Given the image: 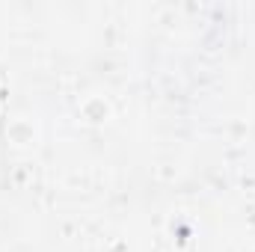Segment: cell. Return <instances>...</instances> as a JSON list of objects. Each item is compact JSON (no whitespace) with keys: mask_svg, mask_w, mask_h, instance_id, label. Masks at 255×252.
I'll use <instances>...</instances> for the list:
<instances>
[{"mask_svg":"<svg viewBox=\"0 0 255 252\" xmlns=\"http://www.w3.org/2000/svg\"><path fill=\"white\" fill-rule=\"evenodd\" d=\"M244 252H255V247H250V250H244Z\"/></svg>","mask_w":255,"mask_h":252,"instance_id":"3957f363","label":"cell"},{"mask_svg":"<svg viewBox=\"0 0 255 252\" xmlns=\"http://www.w3.org/2000/svg\"><path fill=\"white\" fill-rule=\"evenodd\" d=\"M77 116H80V122H83V125L98 127V125H104V122H110L113 107H110V101H107L104 95H89V98L80 104Z\"/></svg>","mask_w":255,"mask_h":252,"instance_id":"6da1fadb","label":"cell"},{"mask_svg":"<svg viewBox=\"0 0 255 252\" xmlns=\"http://www.w3.org/2000/svg\"><path fill=\"white\" fill-rule=\"evenodd\" d=\"M6 139H9L12 145H18V148L36 145L39 127H36V122H30L27 116H15V119H9V125H6Z\"/></svg>","mask_w":255,"mask_h":252,"instance_id":"7a4b0ae2","label":"cell"}]
</instances>
